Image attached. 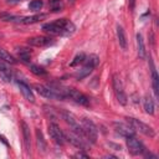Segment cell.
<instances>
[{"instance_id": "obj_1", "label": "cell", "mask_w": 159, "mask_h": 159, "mask_svg": "<svg viewBox=\"0 0 159 159\" xmlns=\"http://www.w3.org/2000/svg\"><path fill=\"white\" fill-rule=\"evenodd\" d=\"M42 30L53 36H68L75 32L76 26L68 19H58L53 22H47L42 25Z\"/></svg>"}, {"instance_id": "obj_2", "label": "cell", "mask_w": 159, "mask_h": 159, "mask_svg": "<svg viewBox=\"0 0 159 159\" xmlns=\"http://www.w3.org/2000/svg\"><path fill=\"white\" fill-rule=\"evenodd\" d=\"M98 63H99V57L98 56H96V55H89L88 57L86 56V60L82 63L83 65L82 68L78 70V72L75 75V77L77 80H82V78L87 77L93 71V68H96L98 66Z\"/></svg>"}, {"instance_id": "obj_3", "label": "cell", "mask_w": 159, "mask_h": 159, "mask_svg": "<svg viewBox=\"0 0 159 159\" xmlns=\"http://www.w3.org/2000/svg\"><path fill=\"white\" fill-rule=\"evenodd\" d=\"M81 127L83 130V134L86 137V139L88 140V143L94 144L97 142V137H98V129L97 125L88 118H83L81 122Z\"/></svg>"}, {"instance_id": "obj_4", "label": "cell", "mask_w": 159, "mask_h": 159, "mask_svg": "<svg viewBox=\"0 0 159 159\" xmlns=\"http://www.w3.org/2000/svg\"><path fill=\"white\" fill-rule=\"evenodd\" d=\"M125 119L133 127L134 130H137V132H139V133H142V134H144V135H147L149 138H153L155 135L154 129L150 125L145 124L144 122H142V120H139L137 118H133V117H125Z\"/></svg>"}, {"instance_id": "obj_5", "label": "cell", "mask_w": 159, "mask_h": 159, "mask_svg": "<svg viewBox=\"0 0 159 159\" xmlns=\"http://www.w3.org/2000/svg\"><path fill=\"white\" fill-rule=\"evenodd\" d=\"M112 84H113V91H114V94H116L117 101H118L122 106H125L127 102H128V98H127V94H125V92H124L123 83H122L120 78L118 77V75H114V76H113Z\"/></svg>"}, {"instance_id": "obj_6", "label": "cell", "mask_w": 159, "mask_h": 159, "mask_svg": "<svg viewBox=\"0 0 159 159\" xmlns=\"http://www.w3.org/2000/svg\"><path fill=\"white\" fill-rule=\"evenodd\" d=\"M65 135H66V142H70L72 145H75V147H76V148H78V149L87 150V148H88L89 143H88L83 137H81L80 134H77V133L72 132L71 129H70V130H67V132H65Z\"/></svg>"}, {"instance_id": "obj_7", "label": "cell", "mask_w": 159, "mask_h": 159, "mask_svg": "<svg viewBox=\"0 0 159 159\" xmlns=\"http://www.w3.org/2000/svg\"><path fill=\"white\" fill-rule=\"evenodd\" d=\"M63 91L66 93V97L67 98H71L73 102L81 104V106H88L89 104V98L86 94H83L82 92H80L78 89L67 87V88H63Z\"/></svg>"}, {"instance_id": "obj_8", "label": "cell", "mask_w": 159, "mask_h": 159, "mask_svg": "<svg viewBox=\"0 0 159 159\" xmlns=\"http://www.w3.org/2000/svg\"><path fill=\"white\" fill-rule=\"evenodd\" d=\"M48 135L50 138L58 145H63L66 143V135L65 132L56 124V123H50L48 124Z\"/></svg>"}, {"instance_id": "obj_9", "label": "cell", "mask_w": 159, "mask_h": 159, "mask_svg": "<svg viewBox=\"0 0 159 159\" xmlns=\"http://www.w3.org/2000/svg\"><path fill=\"white\" fill-rule=\"evenodd\" d=\"M127 148H128V152L132 155H139V154L145 152V148H144L143 143L139 139H137L134 135L127 137Z\"/></svg>"}, {"instance_id": "obj_10", "label": "cell", "mask_w": 159, "mask_h": 159, "mask_svg": "<svg viewBox=\"0 0 159 159\" xmlns=\"http://www.w3.org/2000/svg\"><path fill=\"white\" fill-rule=\"evenodd\" d=\"M113 128H114V130L119 134V135H122V137H132V135H134V133H135V130L133 129V127L127 122V123H122V122H114L113 123Z\"/></svg>"}, {"instance_id": "obj_11", "label": "cell", "mask_w": 159, "mask_h": 159, "mask_svg": "<svg viewBox=\"0 0 159 159\" xmlns=\"http://www.w3.org/2000/svg\"><path fill=\"white\" fill-rule=\"evenodd\" d=\"M27 43L30 46H35V47H46V46H51L55 43L53 39L50 36H35L27 40Z\"/></svg>"}, {"instance_id": "obj_12", "label": "cell", "mask_w": 159, "mask_h": 159, "mask_svg": "<svg viewBox=\"0 0 159 159\" xmlns=\"http://www.w3.org/2000/svg\"><path fill=\"white\" fill-rule=\"evenodd\" d=\"M58 114H60V117L71 127V128H75V127H77L78 124H80V122H78V119L76 118V116L75 114H72L71 112H68V111H65V109H58Z\"/></svg>"}, {"instance_id": "obj_13", "label": "cell", "mask_w": 159, "mask_h": 159, "mask_svg": "<svg viewBox=\"0 0 159 159\" xmlns=\"http://www.w3.org/2000/svg\"><path fill=\"white\" fill-rule=\"evenodd\" d=\"M17 86H19V89H20V92L22 93L24 98H25L26 101L34 103V102H35V96H34V92H32V89L30 88V86L26 84V83L22 82V81H17Z\"/></svg>"}, {"instance_id": "obj_14", "label": "cell", "mask_w": 159, "mask_h": 159, "mask_svg": "<svg viewBox=\"0 0 159 159\" xmlns=\"http://www.w3.org/2000/svg\"><path fill=\"white\" fill-rule=\"evenodd\" d=\"M21 128H22V137H24V147L26 153H30L31 150V133H30V128L29 125L22 122L21 123Z\"/></svg>"}, {"instance_id": "obj_15", "label": "cell", "mask_w": 159, "mask_h": 159, "mask_svg": "<svg viewBox=\"0 0 159 159\" xmlns=\"http://www.w3.org/2000/svg\"><path fill=\"white\" fill-rule=\"evenodd\" d=\"M0 77L5 81V82H10L12 73H11V67L7 62H5L4 60L0 58Z\"/></svg>"}, {"instance_id": "obj_16", "label": "cell", "mask_w": 159, "mask_h": 159, "mask_svg": "<svg viewBox=\"0 0 159 159\" xmlns=\"http://www.w3.org/2000/svg\"><path fill=\"white\" fill-rule=\"evenodd\" d=\"M149 63H150V67H152V86H153V91H154V94L155 97L159 96V76H158V72L153 65V61L152 58H149Z\"/></svg>"}, {"instance_id": "obj_17", "label": "cell", "mask_w": 159, "mask_h": 159, "mask_svg": "<svg viewBox=\"0 0 159 159\" xmlns=\"http://www.w3.org/2000/svg\"><path fill=\"white\" fill-rule=\"evenodd\" d=\"M137 46H138V56L140 60H144L147 56V51H145V46H144V40L142 34H137Z\"/></svg>"}, {"instance_id": "obj_18", "label": "cell", "mask_w": 159, "mask_h": 159, "mask_svg": "<svg viewBox=\"0 0 159 159\" xmlns=\"http://www.w3.org/2000/svg\"><path fill=\"white\" fill-rule=\"evenodd\" d=\"M117 37H118L119 46H120L123 50H125V48H127V43H128V41H127V36H125V32H124L123 27L119 26V25L117 26Z\"/></svg>"}, {"instance_id": "obj_19", "label": "cell", "mask_w": 159, "mask_h": 159, "mask_svg": "<svg viewBox=\"0 0 159 159\" xmlns=\"http://www.w3.org/2000/svg\"><path fill=\"white\" fill-rule=\"evenodd\" d=\"M46 15L41 14V15H32V16H25V17H21L20 20V24H25V25H30V24H35L37 21H40L41 19H45Z\"/></svg>"}, {"instance_id": "obj_20", "label": "cell", "mask_w": 159, "mask_h": 159, "mask_svg": "<svg viewBox=\"0 0 159 159\" xmlns=\"http://www.w3.org/2000/svg\"><path fill=\"white\" fill-rule=\"evenodd\" d=\"M143 106H144V111L148 114H154V101L150 96H145L144 101H143Z\"/></svg>"}, {"instance_id": "obj_21", "label": "cell", "mask_w": 159, "mask_h": 159, "mask_svg": "<svg viewBox=\"0 0 159 159\" xmlns=\"http://www.w3.org/2000/svg\"><path fill=\"white\" fill-rule=\"evenodd\" d=\"M43 111H45L46 116H47L48 118L53 119V120L57 119V118L60 117V114H58V109H56V108H53V107H50V106H47V104L43 106Z\"/></svg>"}, {"instance_id": "obj_22", "label": "cell", "mask_w": 159, "mask_h": 159, "mask_svg": "<svg viewBox=\"0 0 159 159\" xmlns=\"http://www.w3.org/2000/svg\"><path fill=\"white\" fill-rule=\"evenodd\" d=\"M36 139H37V148H39V150L45 152L46 142L43 140V135H42V132L40 129H36Z\"/></svg>"}, {"instance_id": "obj_23", "label": "cell", "mask_w": 159, "mask_h": 159, "mask_svg": "<svg viewBox=\"0 0 159 159\" xmlns=\"http://www.w3.org/2000/svg\"><path fill=\"white\" fill-rule=\"evenodd\" d=\"M0 58L4 60L5 62H7L9 65H15L16 63V60L9 52H6L4 48H0Z\"/></svg>"}, {"instance_id": "obj_24", "label": "cell", "mask_w": 159, "mask_h": 159, "mask_svg": "<svg viewBox=\"0 0 159 159\" xmlns=\"http://www.w3.org/2000/svg\"><path fill=\"white\" fill-rule=\"evenodd\" d=\"M48 4H50V9L56 12V11H61L62 7H63V2L62 0H48Z\"/></svg>"}, {"instance_id": "obj_25", "label": "cell", "mask_w": 159, "mask_h": 159, "mask_svg": "<svg viewBox=\"0 0 159 159\" xmlns=\"http://www.w3.org/2000/svg\"><path fill=\"white\" fill-rule=\"evenodd\" d=\"M84 60H86V55H84L83 52H81V53L76 55V57H75V58H73V61L70 63V66H71V67L80 66V65H82V63L84 62Z\"/></svg>"}, {"instance_id": "obj_26", "label": "cell", "mask_w": 159, "mask_h": 159, "mask_svg": "<svg viewBox=\"0 0 159 159\" xmlns=\"http://www.w3.org/2000/svg\"><path fill=\"white\" fill-rule=\"evenodd\" d=\"M17 53H19V58H20L21 61L29 62V60H30V52H29V50H26V48H20V50L17 51Z\"/></svg>"}, {"instance_id": "obj_27", "label": "cell", "mask_w": 159, "mask_h": 159, "mask_svg": "<svg viewBox=\"0 0 159 159\" xmlns=\"http://www.w3.org/2000/svg\"><path fill=\"white\" fill-rule=\"evenodd\" d=\"M30 70H31L32 73H35L37 76H45L46 75V70H43L42 67H40L37 65H31L30 66Z\"/></svg>"}, {"instance_id": "obj_28", "label": "cell", "mask_w": 159, "mask_h": 159, "mask_svg": "<svg viewBox=\"0 0 159 159\" xmlns=\"http://www.w3.org/2000/svg\"><path fill=\"white\" fill-rule=\"evenodd\" d=\"M42 1L41 0H32L30 4H29V7L32 10V11H39V10H41V7H42Z\"/></svg>"}, {"instance_id": "obj_29", "label": "cell", "mask_w": 159, "mask_h": 159, "mask_svg": "<svg viewBox=\"0 0 159 159\" xmlns=\"http://www.w3.org/2000/svg\"><path fill=\"white\" fill-rule=\"evenodd\" d=\"M128 6H129V10L133 11L135 6V0H128Z\"/></svg>"}, {"instance_id": "obj_30", "label": "cell", "mask_w": 159, "mask_h": 159, "mask_svg": "<svg viewBox=\"0 0 159 159\" xmlns=\"http://www.w3.org/2000/svg\"><path fill=\"white\" fill-rule=\"evenodd\" d=\"M75 157H76V158H88V155H86V154H82V153H77Z\"/></svg>"}, {"instance_id": "obj_31", "label": "cell", "mask_w": 159, "mask_h": 159, "mask_svg": "<svg viewBox=\"0 0 159 159\" xmlns=\"http://www.w3.org/2000/svg\"><path fill=\"white\" fill-rule=\"evenodd\" d=\"M22 0H7V4H16V2H20Z\"/></svg>"}]
</instances>
